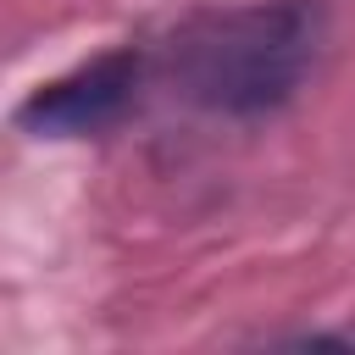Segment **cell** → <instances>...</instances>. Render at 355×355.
<instances>
[{"mask_svg": "<svg viewBox=\"0 0 355 355\" xmlns=\"http://www.w3.org/2000/svg\"><path fill=\"white\" fill-rule=\"evenodd\" d=\"M322 39V0H250L189 17L161 50V72L189 105L250 122L283 111L305 89Z\"/></svg>", "mask_w": 355, "mask_h": 355, "instance_id": "6da1fadb", "label": "cell"}, {"mask_svg": "<svg viewBox=\"0 0 355 355\" xmlns=\"http://www.w3.org/2000/svg\"><path fill=\"white\" fill-rule=\"evenodd\" d=\"M144 50L122 44V50H105L83 67H72L67 78H50L39 83L22 105H17V128L33 133V139H89V133H105L128 116L139 83H144Z\"/></svg>", "mask_w": 355, "mask_h": 355, "instance_id": "7a4b0ae2", "label": "cell"}]
</instances>
